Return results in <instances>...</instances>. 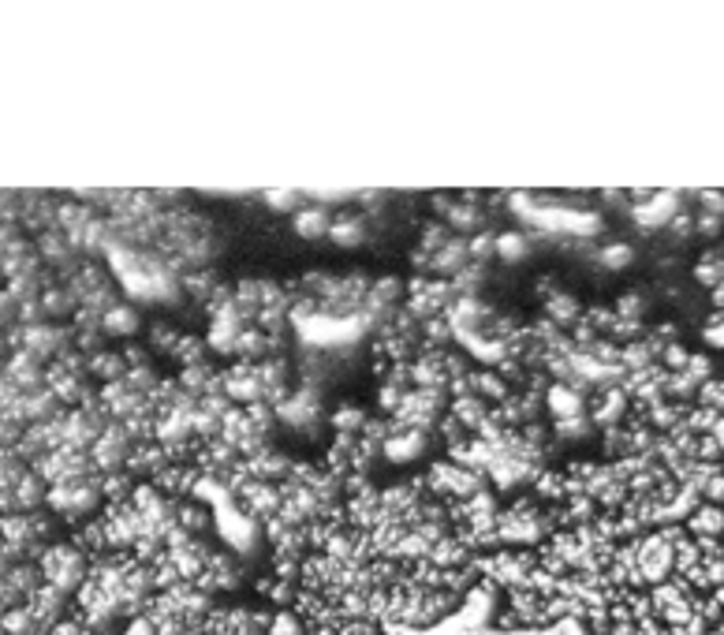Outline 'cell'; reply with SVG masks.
<instances>
[{"instance_id": "8992f818", "label": "cell", "mask_w": 724, "mask_h": 635, "mask_svg": "<svg viewBox=\"0 0 724 635\" xmlns=\"http://www.w3.org/2000/svg\"><path fill=\"white\" fill-rule=\"evenodd\" d=\"M134 452V441L128 438V430L120 422H109L101 430V438L90 445V464L98 475H112V471H128V460Z\"/></svg>"}, {"instance_id": "52a82bcc", "label": "cell", "mask_w": 724, "mask_h": 635, "mask_svg": "<svg viewBox=\"0 0 724 635\" xmlns=\"http://www.w3.org/2000/svg\"><path fill=\"white\" fill-rule=\"evenodd\" d=\"M370 419H374V411L366 408V403H359L355 397H341L325 411V430H329V438H363Z\"/></svg>"}, {"instance_id": "9c48e42d", "label": "cell", "mask_w": 724, "mask_h": 635, "mask_svg": "<svg viewBox=\"0 0 724 635\" xmlns=\"http://www.w3.org/2000/svg\"><path fill=\"white\" fill-rule=\"evenodd\" d=\"M101 333L109 336V341H134L142 330H147V318H142V306L139 303H131L128 295H123L120 303H112L109 311H105L101 318Z\"/></svg>"}, {"instance_id": "277c9868", "label": "cell", "mask_w": 724, "mask_h": 635, "mask_svg": "<svg viewBox=\"0 0 724 635\" xmlns=\"http://www.w3.org/2000/svg\"><path fill=\"white\" fill-rule=\"evenodd\" d=\"M433 449H437V438L430 430H414L403 427V422L392 419V430L381 445V464L385 467H426L433 460Z\"/></svg>"}, {"instance_id": "4fadbf2b", "label": "cell", "mask_w": 724, "mask_h": 635, "mask_svg": "<svg viewBox=\"0 0 724 635\" xmlns=\"http://www.w3.org/2000/svg\"><path fill=\"white\" fill-rule=\"evenodd\" d=\"M269 635H317V628L303 617V613H295L292 605H284V610H273Z\"/></svg>"}, {"instance_id": "6da1fadb", "label": "cell", "mask_w": 724, "mask_h": 635, "mask_svg": "<svg viewBox=\"0 0 724 635\" xmlns=\"http://www.w3.org/2000/svg\"><path fill=\"white\" fill-rule=\"evenodd\" d=\"M45 508L67 527H79L86 519H94L105 508L101 475H83V478H67V483L50 486Z\"/></svg>"}, {"instance_id": "5b68a950", "label": "cell", "mask_w": 724, "mask_h": 635, "mask_svg": "<svg viewBox=\"0 0 724 635\" xmlns=\"http://www.w3.org/2000/svg\"><path fill=\"white\" fill-rule=\"evenodd\" d=\"M586 416H591V422L597 427V434H602V430H613L631 416V397H627V389L620 381L597 385L591 397H586Z\"/></svg>"}, {"instance_id": "ba28073f", "label": "cell", "mask_w": 724, "mask_h": 635, "mask_svg": "<svg viewBox=\"0 0 724 635\" xmlns=\"http://www.w3.org/2000/svg\"><path fill=\"white\" fill-rule=\"evenodd\" d=\"M538 306H542V311H538V314H545L553 325H560V330H564V333H572L575 325L583 322V314H586V306H591V303H586L583 295L575 292V288L560 284L556 292H549Z\"/></svg>"}, {"instance_id": "8fae6325", "label": "cell", "mask_w": 724, "mask_h": 635, "mask_svg": "<svg viewBox=\"0 0 724 635\" xmlns=\"http://www.w3.org/2000/svg\"><path fill=\"white\" fill-rule=\"evenodd\" d=\"M530 255H534V233H527V228H500V233H497V247H494L497 262L523 266Z\"/></svg>"}, {"instance_id": "7a4b0ae2", "label": "cell", "mask_w": 724, "mask_h": 635, "mask_svg": "<svg viewBox=\"0 0 724 635\" xmlns=\"http://www.w3.org/2000/svg\"><path fill=\"white\" fill-rule=\"evenodd\" d=\"M37 569H42L45 583L75 599V591H79L86 583V575H90V557H86L72 538H56V542H50L37 553Z\"/></svg>"}, {"instance_id": "7c38bea8", "label": "cell", "mask_w": 724, "mask_h": 635, "mask_svg": "<svg viewBox=\"0 0 724 635\" xmlns=\"http://www.w3.org/2000/svg\"><path fill=\"white\" fill-rule=\"evenodd\" d=\"M317 635H392L378 617H341L325 628H317Z\"/></svg>"}, {"instance_id": "30bf717a", "label": "cell", "mask_w": 724, "mask_h": 635, "mask_svg": "<svg viewBox=\"0 0 724 635\" xmlns=\"http://www.w3.org/2000/svg\"><path fill=\"white\" fill-rule=\"evenodd\" d=\"M333 214L336 209H329L325 202H303V206L292 214V228L299 239H329V228H333Z\"/></svg>"}, {"instance_id": "3957f363", "label": "cell", "mask_w": 724, "mask_h": 635, "mask_svg": "<svg viewBox=\"0 0 724 635\" xmlns=\"http://www.w3.org/2000/svg\"><path fill=\"white\" fill-rule=\"evenodd\" d=\"M422 478H426V489L430 497H441V502H467V497H475L478 489L489 486L486 475H478V471L456 464V460L449 456H433L426 467H422Z\"/></svg>"}]
</instances>
